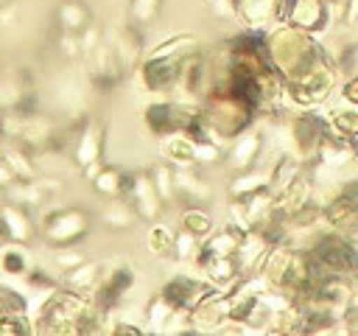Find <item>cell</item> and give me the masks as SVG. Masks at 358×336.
<instances>
[{
  "instance_id": "29",
  "label": "cell",
  "mask_w": 358,
  "mask_h": 336,
  "mask_svg": "<svg viewBox=\"0 0 358 336\" xmlns=\"http://www.w3.org/2000/svg\"><path fill=\"white\" fill-rule=\"evenodd\" d=\"M151 182L162 199V204L176 202V185H173V165L171 162H159L151 168Z\"/></svg>"
},
{
  "instance_id": "39",
  "label": "cell",
  "mask_w": 358,
  "mask_h": 336,
  "mask_svg": "<svg viewBox=\"0 0 358 336\" xmlns=\"http://www.w3.org/2000/svg\"><path fill=\"white\" fill-rule=\"evenodd\" d=\"M3 148H6V146H3V140H0V157H3Z\"/></svg>"
},
{
  "instance_id": "4",
  "label": "cell",
  "mask_w": 358,
  "mask_h": 336,
  "mask_svg": "<svg viewBox=\"0 0 358 336\" xmlns=\"http://www.w3.org/2000/svg\"><path fill=\"white\" fill-rule=\"evenodd\" d=\"M199 120V106L185 101H157L145 109V126L154 137H168L179 132H190Z\"/></svg>"
},
{
  "instance_id": "27",
  "label": "cell",
  "mask_w": 358,
  "mask_h": 336,
  "mask_svg": "<svg viewBox=\"0 0 358 336\" xmlns=\"http://www.w3.org/2000/svg\"><path fill=\"white\" fill-rule=\"evenodd\" d=\"M173 311H176V305H173L162 291L154 294V297L148 300V305H145V322H148V330L162 333L165 325H168V319L173 316Z\"/></svg>"
},
{
  "instance_id": "25",
  "label": "cell",
  "mask_w": 358,
  "mask_h": 336,
  "mask_svg": "<svg viewBox=\"0 0 358 336\" xmlns=\"http://www.w3.org/2000/svg\"><path fill=\"white\" fill-rule=\"evenodd\" d=\"M260 188H268V171H260V168H249V171H241L232 182H229V196L232 199H241V196H249Z\"/></svg>"
},
{
  "instance_id": "15",
  "label": "cell",
  "mask_w": 358,
  "mask_h": 336,
  "mask_svg": "<svg viewBox=\"0 0 358 336\" xmlns=\"http://www.w3.org/2000/svg\"><path fill=\"white\" fill-rule=\"evenodd\" d=\"M243 227H238L235 221L232 224H227V227H221V230H213L204 241H201V249H199V255H204V258H224V255H235L238 252V246H241V241H243Z\"/></svg>"
},
{
  "instance_id": "16",
  "label": "cell",
  "mask_w": 358,
  "mask_h": 336,
  "mask_svg": "<svg viewBox=\"0 0 358 336\" xmlns=\"http://www.w3.org/2000/svg\"><path fill=\"white\" fill-rule=\"evenodd\" d=\"M101 151H103V126L98 120H87V126L78 132V140H76V162L81 168H90V165H98L101 162Z\"/></svg>"
},
{
  "instance_id": "22",
  "label": "cell",
  "mask_w": 358,
  "mask_h": 336,
  "mask_svg": "<svg viewBox=\"0 0 358 336\" xmlns=\"http://www.w3.org/2000/svg\"><path fill=\"white\" fill-rule=\"evenodd\" d=\"M92 188L101 193V196H126V188H129V176L120 171V168H112V165H101L98 174L92 176Z\"/></svg>"
},
{
  "instance_id": "13",
  "label": "cell",
  "mask_w": 358,
  "mask_h": 336,
  "mask_svg": "<svg viewBox=\"0 0 358 336\" xmlns=\"http://www.w3.org/2000/svg\"><path fill=\"white\" fill-rule=\"evenodd\" d=\"M0 232L6 241H20V244H28L34 238V221L25 204L8 202L0 207Z\"/></svg>"
},
{
  "instance_id": "2",
  "label": "cell",
  "mask_w": 358,
  "mask_h": 336,
  "mask_svg": "<svg viewBox=\"0 0 358 336\" xmlns=\"http://www.w3.org/2000/svg\"><path fill=\"white\" fill-rule=\"evenodd\" d=\"M336 70H338V67H336L333 62H327V64H322V67H316V70H310V73H305V76H299V78L282 81V84H285V92H282V95H285L294 106L313 109V106L324 104V101L330 98V92L336 90V84H338Z\"/></svg>"
},
{
  "instance_id": "31",
  "label": "cell",
  "mask_w": 358,
  "mask_h": 336,
  "mask_svg": "<svg viewBox=\"0 0 358 336\" xmlns=\"http://www.w3.org/2000/svg\"><path fill=\"white\" fill-rule=\"evenodd\" d=\"M199 249H201V238H196L193 232H187L182 227H179V232H173V255L179 260H196Z\"/></svg>"
},
{
  "instance_id": "1",
  "label": "cell",
  "mask_w": 358,
  "mask_h": 336,
  "mask_svg": "<svg viewBox=\"0 0 358 336\" xmlns=\"http://www.w3.org/2000/svg\"><path fill=\"white\" fill-rule=\"evenodd\" d=\"M263 50H266V59L268 64L282 76V81H291V78H299L327 62L330 53L319 45V39L296 25H288V22H280V25H271L263 36Z\"/></svg>"
},
{
  "instance_id": "9",
  "label": "cell",
  "mask_w": 358,
  "mask_h": 336,
  "mask_svg": "<svg viewBox=\"0 0 358 336\" xmlns=\"http://www.w3.org/2000/svg\"><path fill=\"white\" fill-rule=\"evenodd\" d=\"M134 286V272L131 266H115V269H106L92 291V305L98 311H109L115 308L126 294L129 288Z\"/></svg>"
},
{
  "instance_id": "38",
  "label": "cell",
  "mask_w": 358,
  "mask_h": 336,
  "mask_svg": "<svg viewBox=\"0 0 358 336\" xmlns=\"http://www.w3.org/2000/svg\"><path fill=\"white\" fill-rule=\"evenodd\" d=\"M324 3H327V6H330V14H333V11H336V8H338V6H341V3H344V0H324Z\"/></svg>"
},
{
  "instance_id": "24",
  "label": "cell",
  "mask_w": 358,
  "mask_h": 336,
  "mask_svg": "<svg viewBox=\"0 0 358 336\" xmlns=\"http://www.w3.org/2000/svg\"><path fill=\"white\" fill-rule=\"evenodd\" d=\"M302 176V160H296L294 154L291 157H282V160H277L274 162V168L268 171V188L274 190V196L277 193H282L294 179H299Z\"/></svg>"
},
{
  "instance_id": "23",
  "label": "cell",
  "mask_w": 358,
  "mask_h": 336,
  "mask_svg": "<svg viewBox=\"0 0 358 336\" xmlns=\"http://www.w3.org/2000/svg\"><path fill=\"white\" fill-rule=\"evenodd\" d=\"M101 218H103V224H106L109 230H129L140 216L134 213V207H131V202H129L126 196H115V199L103 207Z\"/></svg>"
},
{
  "instance_id": "26",
  "label": "cell",
  "mask_w": 358,
  "mask_h": 336,
  "mask_svg": "<svg viewBox=\"0 0 358 336\" xmlns=\"http://www.w3.org/2000/svg\"><path fill=\"white\" fill-rule=\"evenodd\" d=\"M179 224H182V230H187V232H193L196 238H207L213 230H215V224H213V216L204 210V207H199V204H190V207H185L182 210V218H179Z\"/></svg>"
},
{
  "instance_id": "19",
  "label": "cell",
  "mask_w": 358,
  "mask_h": 336,
  "mask_svg": "<svg viewBox=\"0 0 358 336\" xmlns=\"http://www.w3.org/2000/svg\"><path fill=\"white\" fill-rule=\"evenodd\" d=\"M162 154L171 165H196V140L185 132L162 137Z\"/></svg>"
},
{
  "instance_id": "8",
  "label": "cell",
  "mask_w": 358,
  "mask_h": 336,
  "mask_svg": "<svg viewBox=\"0 0 358 336\" xmlns=\"http://www.w3.org/2000/svg\"><path fill=\"white\" fill-rule=\"evenodd\" d=\"M285 22L319 36L333 25V14L324 0H288Z\"/></svg>"
},
{
  "instance_id": "41",
  "label": "cell",
  "mask_w": 358,
  "mask_h": 336,
  "mask_svg": "<svg viewBox=\"0 0 358 336\" xmlns=\"http://www.w3.org/2000/svg\"><path fill=\"white\" fill-rule=\"evenodd\" d=\"M3 241H6V238H3V232H0V244H3Z\"/></svg>"
},
{
  "instance_id": "7",
  "label": "cell",
  "mask_w": 358,
  "mask_h": 336,
  "mask_svg": "<svg viewBox=\"0 0 358 336\" xmlns=\"http://www.w3.org/2000/svg\"><path fill=\"white\" fill-rule=\"evenodd\" d=\"M288 0H235V17L249 31H268L271 25L285 22Z\"/></svg>"
},
{
  "instance_id": "3",
  "label": "cell",
  "mask_w": 358,
  "mask_h": 336,
  "mask_svg": "<svg viewBox=\"0 0 358 336\" xmlns=\"http://www.w3.org/2000/svg\"><path fill=\"white\" fill-rule=\"evenodd\" d=\"M285 137H288V148L296 160L302 162H313L327 140V123L324 115L319 112H302L296 118L288 120L285 126Z\"/></svg>"
},
{
  "instance_id": "11",
  "label": "cell",
  "mask_w": 358,
  "mask_h": 336,
  "mask_svg": "<svg viewBox=\"0 0 358 336\" xmlns=\"http://www.w3.org/2000/svg\"><path fill=\"white\" fill-rule=\"evenodd\" d=\"M126 199L131 202V207L140 218L154 221L162 213V199H159V193L151 182V174H131L129 188H126Z\"/></svg>"
},
{
  "instance_id": "33",
  "label": "cell",
  "mask_w": 358,
  "mask_h": 336,
  "mask_svg": "<svg viewBox=\"0 0 358 336\" xmlns=\"http://www.w3.org/2000/svg\"><path fill=\"white\" fill-rule=\"evenodd\" d=\"M159 6L162 0H131V20L137 25H145L159 14Z\"/></svg>"
},
{
  "instance_id": "18",
  "label": "cell",
  "mask_w": 358,
  "mask_h": 336,
  "mask_svg": "<svg viewBox=\"0 0 358 336\" xmlns=\"http://www.w3.org/2000/svg\"><path fill=\"white\" fill-rule=\"evenodd\" d=\"M101 274H103L101 263L81 260V263H76L73 269H67V272H64V286H67L70 291H76V294L87 297V294H92V291H95V286H98Z\"/></svg>"
},
{
  "instance_id": "28",
  "label": "cell",
  "mask_w": 358,
  "mask_h": 336,
  "mask_svg": "<svg viewBox=\"0 0 358 336\" xmlns=\"http://www.w3.org/2000/svg\"><path fill=\"white\" fill-rule=\"evenodd\" d=\"M3 160H6V165L14 171V176H17V182H31V179H36V168H34V162H31V157L22 151V148H3Z\"/></svg>"
},
{
  "instance_id": "40",
  "label": "cell",
  "mask_w": 358,
  "mask_h": 336,
  "mask_svg": "<svg viewBox=\"0 0 358 336\" xmlns=\"http://www.w3.org/2000/svg\"><path fill=\"white\" fill-rule=\"evenodd\" d=\"M352 143H355V148H358V134H355V140H352Z\"/></svg>"
},
{
  "instance_id": "35",
  "label": "cell",
  "mask_w": 358,
  "mask_h": 336,
  "mask_svg": "<svg viewBox=\"0 0 358 336\" xmlns=\"http://www.w3.org/2000/svg\"><path fill=\"white\" fill-rule=\"evenodd\" d=\"M341 98L358 104V73H347V78L341 81Z\"/></svg>"
},
{
  "instance_id": "5",
  "label": "cell",
  "mask_w": 358,
  "mask_h": 336,
  "mask_svg": "<svg viewBox=\"0 0 358 336\" xmlns=\"http://www.w3.org/2000/svg\"><path fill=\"white\" fill-rule=\"evenodd\" d=\"M187 56H179V53H157V50L145 53V59L140 64V81H143V87L148 92H173L176 90V81H179L182 62Z\"/></svg>"
},
{
  "instance_id": "20",
  "label": "cell",
  "mask_w": 358,
  "mask_h": 336,
  "mask_svg": "<svg viewBox=\"0 0 358 336\" xmlns=\"http://www.w3.org/2000/svg\"><path fill=\"white\" fill-rule=\"evenodd\" d=\"M56 20L64 34L78 36L84 28H90V8L81 0H62L56 8Z\"/></svg>"
},
{
  "instance_id": "6",
  "label": "cell",
  "mask_w": 358,
  "mask_h": 336,
  "mask_svg": "<svg viewBox=\"0 0 358 336\" xmlns=\"http://www.w3.org/2000/svg\"><path fill=\"white\" fill-rule=\"evenodd\" d=\"M90 232V216L78 207H64V210H56L50 213L45 221H42V235L48 244H53L56 249L59 246H73L76 241H81L84 235Z\"/></svg>"
},
{
  "instance_id": "32",
  "label": "cell",
  "mask_w": 358,
  "mask_h": 336,
  "mask_svg": "<svg viewBox=\"0 0 358 336\" xmlns=\"http://www.w3.org/2000/svg\"><path fill=\"white\" fill-rule=\"evenodd\" d=\"M148 249L159 258L165 255H173V232L165 227V224H154L148 230Z\"/></svg>"
},
{
  "instance_id": "36",
  "label": "cell",
  "mask_w": 358,
  "mask_h": 336,
  "mask_svg": "<svg viewBox=\"0 0 358 336\" xmlns=\"http://www.w3.org/2000/svg\"><path fill=\"white\" fill-rule=\"evenodd\" d=\"M17 182V176H14V171L6 165V160L0 157V188H8V185H14Z\"/></svg>"
},
{
  "instance_id": "34",
  "label": "cell",
  "mask_w": 358,
  "mask_h": 336,
  "mask_svg": "<svg viewBox=\"0 0 358 336\" xmlns=\"http://www.w3.org/2000/svg\"><path fill=\"white\" fill-rule=\"evenodd\" d=\"M81 260H84V258H81L76 249H70V246H59V252H56V263H59L64 272H67V269H73V266H76V263H81Z\"/></svg>"
},
{
  "instance_id": "14",
  "label": "cell",
  "mask_w": 358,
  "mask_h": 336,
  "mask_svg": "<svg viewBox=\"0 0 358 336\" xmlns=\"http://www.w3.org/2000/svg\"><path fill=\"white\" fill-rule=\"evenodd\" d=\"M324 123H327V132L336 134V137H344V140H355L358 134V104L355 101H336L327 112H324Z\"/></svg>"
},
{
  "instance_id": "10",
  "label": "cell",
  "mask_w": 358,
  "mask_h": 336,
  "mask_svg": "<svg viewBox=\"0 0 358 336\" xmlns=\"http://www.w3.org/2000/svg\"><path fill=\"white\" fill-rule=\"evenodd\" d=\"M218 286H213L210 280H199L193 274H173L165 286H162V294L176 305V308H187L193 311L201 300H207L210 294H215Z\"/></svg>"
},
{
  "instance_id": "21",
  "label": "cell",
  "mask_w": 358,
  "mask_h": 336,
  "mask_svg": "<svg viewBox=\"0 0 358 336\" xmlns=\"http://www.w3.org/2000/svg\"><path fill=\"white\" fill-rule=\"evenodd\" d=\"M0 272L3 274H14V277H22L31 269V255L25 252V244L20 241H3L0 244Z\"/></svg>"
},
{
  "instance_id": "12",
  "label": "cell",
  "mask_w": 358,
  "mask_h": 336,
  "mask_svg": "<svg viewBox=\"0 0 358 336\" xmlns=\"http://www.w3.org/2000/svg\"><path fill=\"white\" fill-rule=\"evenodd\" d=\"M260 148H263V134L255 132V129H246V132H241L238 137H232L227 143V165L235 174L249 171V168H255V162L260 157Z\"/></svg>"
},
{
  "instance_id": "17",
  "label": "cell",
  "mask_w": 358,
  "mask_h": 336,
  "mask_svg": "<svg viewBox=\"0 0 358 336\" xmlns=\"http://www.w3.org/2000/svg\"><path fill=\"white\" fill-rule=\"evenodd\" d=\"M173 185H176V199H185L190 204H201L210 199V185L196 174L193 165H173Z\"/></svg>"
},
{
  "instance_id": "30",
  "label": "cell",
  "mask_w": 358,
  "mask_h": 336,
  "mask_svg": "<svg viewBox=\"0 0 358 336\" xmlns=\"http://www.w3.org/2000/svg\"><path fill=\"white\" fill-rule=\"evenodd\" d=\"M20 316H28V300L14 288L0 286V319H20Z\"/></svg>"
},
{
  "instance_id": "37",
  "label": "cell",
  "mask_w": 358,
  "mask_h": 336,
  "mask_svg": "<svg viewBox=\"0 0 358 336\" xmlns=\"http://www.w3.org/2000/svg\"><path fill=\"white\" fill-rule=\"evenodd\" d=\"M112 333H131V336H137V333H143V328L140 325H129V322H117L112 328Z\"/></svg>"
}]
</instances>
